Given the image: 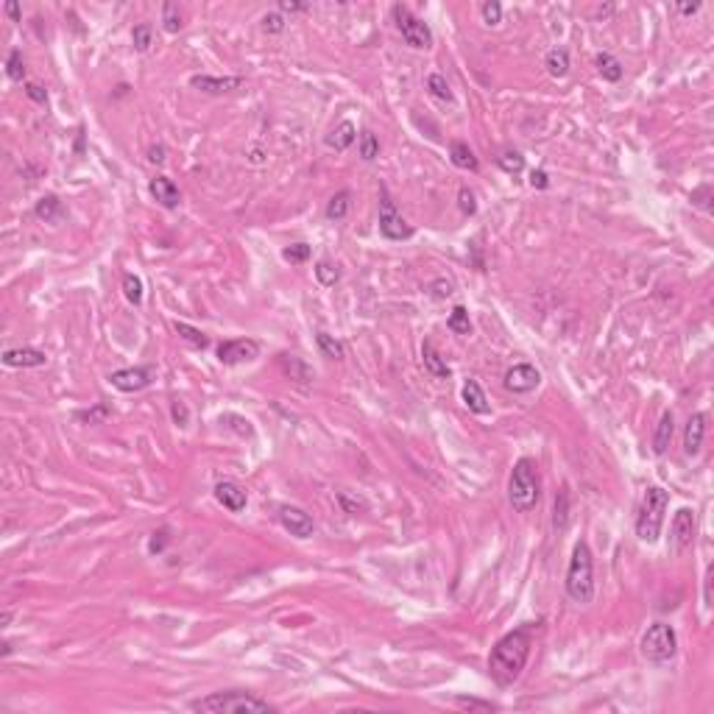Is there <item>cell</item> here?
Masks as SVG:
<instances>
[{
  "mask_svg": "<svg viewBox=\"0 0 714 714\" xmlns=\"http://www.w3.org/2000/svg\"><path fill=\"white\" fill-rule=\"evenodd\" d=\"M667 505H669V494L664 488L650 486L645 491L642 508H639V516H636V536H639V541H645V544H656L658 541L661 527H664Z\"/></svg>",
  "mask_w": 714,
  "mask_h": 714,
  "instance_id": "5b68a950",
  "label": "cell"
},
{
  "mask_svg": "<svg viewBox=\"0 0 714 714\" xmlns=\"http://www.w3.org/2000/svg\"><path fill=\"white\" fill-rule=\"evenodd\" d=\"M282 368H285V374L290 377V380H296L299 385H307L316 377L313 368L302 357H296V355H282Z\"/></svg>",
  "mask_w": 714,
  "mask_h": 714,
  "instance_id": "cb8c5ba5",
  "label": "cell"
},
{
  "mask_svg": "<svg viewBox=\"0 0 714 714\" xmlns=\"http://www.w3.org/2000/svg\"><path fill=\"white\" fill-rule=\"evenodd\" d=\"M279 12H287V14L307 12V3H296V0H279Z\"/></svg>",
  "mask_w": 714,
  "mask_h": 714,
  "instance_id": "11a10c76",
  "label": "cell"
},
{
  "mask_svg": "<svg viewBox=\"0 0 714 714\" xmlns=\"http://www.w3.org/2000/svg\"><path fill=\"white\" fill-rule=\"evenodd\" d=\"M692 204L700 206L703 213H711V185H700L698 190H692Z\"/></svg>",
  "mask_w": 714,
  "mask_h": 714,
  "instance_id": "bcb514c9",
  "label": "cell"
},
{
  "mask_svg": "<svg viewBox=\"0 0 714 714\" xmlns=\"http://www.w3.org/2000/svg\"><path fill=\"white\" fill-rule=\"evenodd\" d=\"M190 87L198 90V93H206V95H226V93H235L243 87V78L240 75H190Z\"/></svg>",
  "mask_w": 714,
  "mask_h": 714,
  "instance_id": "4fadbf2b",
  "label": "cell"
},
{
  "mask_svg": "<svg viewBox=\"0 0 714 714\" xmlns=\"http://www.w3.org/2000/svg\"><path fill=\"white\" fill-rule=\"evenodd\" d=\"M6 75L12 78V81H23V75H25V62H23V51H9V56H6Z\"/></svg>",
  "mask_w": 714,
  "mask_h": 714,
  "instance_id": "60d3db41",
  "label": "cell"
},
{
  "mask_svg": "<svg viewBox=\"0 0 714 714\" xmlns=\"http://www.w3.org/2000/svg\"><path fill=\"white\" fill-rule=\"evenodd\" d=\"M357 151H360V159L363 162H374L377 156H380V140H377V134L374 132H360V137H357Z\"/></svg>",
  "mask_w": 714,
  "mask_h": 714,
  "instance_id": "d6a6232c",
  "label": "cell"
},
{
  "mask_svg": "<svg viewBox=\"0 0 714 714\" xmlns=\"http://www.w3.org/2000/svg\"><path fill=\"white\" fill-rule=\"evenodd\" d=\"M695 541V511L678 508L673 519V553H684Z\"/></svg>",
  "mask_w": 714,
  "mask_h": 714,
  "instance_id": "5bb4252c",
  "label": "cell"
},
{
  "mask_svg": "<svg viewBox=\"0 0 714 714\" xmlns=\"http://www.w3.org/2000/svg\"><path fill=\"white\" fill-rule=\"evenodd\" d=\"M12 656V642H3V658Z\"/></svg>",
  "mask_w": 714,
  "mask_h": 714,
  "instance_id": "be15d7a7",
  "label": "cell"
},
{
  "mask_svg": "<svg viewBox=\"0 0 714 714\" xmlns=\"http://www.w3.org/2000/svg\"><path fill=\"white\" fill-rule=\"evenodd\" d=\"M148 162H151V165H165V162H167V148H165L162 143H154V145L148 148Z\"/></svg>",
  "mask_w": 714,
  "mask_h": 714,
  "instance_id": "816d5d0a",
  "label": "cell"
},
{
  "mask_svg": "<svg viewBox=\"0 0 714 714\" xmlns=\"http://www.w3.org/2000/svg\"><path fill=\"white\" fill-rule=\"evenodd\" d=\"M567 525H569V491H567V488H561V491H558V497H556L553 527H556L558 533H564V530H567Z\"/></svg>",
  "mask_w": 714,
  "mask_h": 714,
  "instance_id": "4dcf8cb0",
  "label": "cell"
},
{
  "mask_svg": "<svg viewBox=\"0 0 714 714\" xmlns=\"http://www.w3.org/2000/svg\"><path fill=\"white\" fill-rule=\"evenodd\" d=\"M380 235L385 240H410L413 237V226L399 215L396 204L391 201V195L385 190L380 198Z\"/></svg>",
  "mask_w": 714,
  "mask_h": 714,
  "instance_id": "ba28073f",
  "label": "cell"
},
{
  "mask_svg": "<svg viewBox=\"0 0 714 714\" xmlns=\"http://www.w3.org/2000/svg\"><path fill=\"white\" fill-rule=\"evenodd\" d=\"M530 187H533V190H547V187H550L547 171H533V174H530Z\"/></svg>",
  "mask_w": 714,
  "mask_h": 714,
  "instance_id": "db71d44e",
  "label": "cell"
},
{
  "mask_svg": "<svg viewBox=\"0 0 714 714\" xmlns=\"http://www.w3.org/2000/svg\"><path fill=\"white\" fill-rule=\"evenodd\" d=\"M595 64H597V73H600L606 81H611V84H617V81L622 78V73H625L622 62H619L614 53H597Z\"/></svg>",
  "mask_w": 714,
  "mask_h": 714,
  "instance_id": "f1b7e54d",
  "label": "cell"
},
{
  "mask_svg": "<svg viewBox=\"0 0 714 714\" xmlns=\"http://www.w3.org/2000/svg\"><path fill=\"white\" fill-rule=\"evenodd\" d=\"M673 436H676V416L673 410H664L658 425H656V436H653V452L656 455H664L667 447L673 444Z\"/></svg>",
  "mask_w": 714,
  "mask_h": 714,
  "instance_id": "ffe728a7",
  "label": "cell"
},
{
  "mask_svg": "<svg viewBox=\"0 0 714 714\" xmlns=\"http://www.w3.org/2000/svg\"><path fill=\"white\" fill-rule=\"evenodd\" d=\"M260 357V344L254 338H232L218 344V360L224 366H240Z\"/></svg>",
  "mask_w": 714,
  "mask_h": 714,
  "instance_id": "9c48e42d",
  "label": "cell"
},
{
  "mask_svg": "<svg viewBox=\"0 0 714 714\" xmlns=\"http://www.w3.org/2000/svg\"><path fill=\"white\" fill-rule=\"evenodd\" d=\"M497 165H499L508 176H519V174L525 171V156H522L519 151H502V154L497 156Z\"/></svg>",
  "mask_w": 714,
  "mask_h": 714,
  "instance_id": "d590c367",
  "label": "cell"
},
{
  "mask_svg": "<svg viewBox=\"0 0 714 714\" xmlns=\"http://www.w3.org/2000/svg\"><path fill=\"white\" fill-rule=\"evenodd\" d=\"M355 140H357V129H355V123H352V120L338 123V126H335V129L324 137L326 148H332V151H346Z\"/></svg>",
  "mask_w": 714,
  "mask_h": 714,
  "instance_id": "44dd1931",
  "label": "cell"
},
{
  "mask_svg": "<svg viewBox=\"0 0 714 714\" xmlns=\"http://www.w3.org/2000/svg\"><path fill=\"white\" fill-rule=\"evenodd\" d=\"M544 67H547V73H550L553 78H564V75L569 73V51H567V48H553V51H547V56H544Z\"/></svg>",
  "mask_w": 714,
  "mask_h": 714,
  "instance_id": "4316f807",
  "label": "cell"
},
{
  "mask_svg": "<svg viewBox=\"0 0 714 714\" xmlns=\"http://www.w3.org/2000/svg\"><path fill=\"white\" fill-rule=\"evenodd\" d=\"M502 385H505V391H511V394H530L541 385V371L530 363H516L505 371Z\"/></svg>",
  "mask_w": 714,
  "mask_h": 714,
  "instance_id": "30bf717a",
  "label": "cell"
},
{
  "mask_svg": "<svg viewBox=\"0 0 714 714\" xmlns=\"http://www.w3.org/2000/svg\"><path fill=\"white\" fill-rule=\"evenodd\" d=\"M678 12H681L684 17H692V14H698V12H700V3H692V6H678Z\"/></svg>",
  "mask_w": 714,
  "mask_h": 714,
  "instance_id": "91938a15",
  "label": "cell"
},
{
  "mask_svg": "<svg viewBox=\"0 0 714 714\" xmlns=\"http://www.w3.org/2000/svg\"><path fill=\"white\" fill-rule=\"evenodd\" d=\"M279 522L290 536H296V538H310L316 533L313 516L299 505H279Z\"/></svg>",
  "mask_w": 714,
  "mask_h": 714,
  "instance_id": "7c38bea8",
  "label": "cell"
},
{
  "mask_svg": "<svg viewBox=\"0 0 714 714\" xmlns=\"http://www.w3.org/2000/svg\"><path fill=\"white\" fill-rule=\"evenodd\" d=\"M564 586H567V595H569L572 603L586 606L595 597V564H592L589 544H586L583 538L575 541V547H572V558H569V567H567Z\"/></svg>",
  "mask_w": 714,
  "mask_h": 714,
  "instance_id": "3957f363",
  "label": "cell"
},
{
  "mask_svg": "<svg viewBox=\"0 0 714 714\" xmlns=\"http://www.w3.org/2000/svg\"><path fill=\"white\" fill-rule=\"evenodd\" d=\"M12 617H14L12 611H3V614H0V628H9V625H12Z\"/></svg>",
  "mask_w": 714,
  "mask_h": 714,
  "instance_id": "94428289",
  "label": "cell"
},
{
  "mask_svg": "<svg viewBox=\"0 0 714 714\" xmlns=\"http://www.w3.org/2000/svg\"><path fill=\"white\" fill-rule=\"evenodd\" d=\"M447 326L455 332V335H472V321H469V310L464 305H457L449 318H447Z\"/></svg>",
  "mask_w": 714,
  "mask_h": 714,
  "instance_id": "e575fe53",
  "label": "cell"
},
{
  "mask_svg": "<svg viewBox=\"0 0 714 714\" xmlns=\"http://www.w3.org/2000/svg\"><path fill=\"white\" fill-rule=\"evenodd\" d=\"M455 706L457 709H469V711H494L497 706L491 703V700H477V698H455Z\"/></svg>",
  "mask_w": 714,
  "mask_h": 714,
  "instance_id": "b9f144b4",
  "label": "cell"
},
{
  "mask_svg": "<svg viewBox=\"0 0 714 714\" xmlns=\"http://www.w3.org/2000/svg\"><path fill=\"white\" fill-rule=\"evenodd\" d=\"M174 329H176V335L185 341V344H190L193 349H206L209 346V338L201 332V329H195V326H190V324H185V321H176L174 324Z\"/></svg>",
  "mask_w": 714,
  "mask_h": 714,
  "instance_id": "f546056e",
  "label": "cell"
},
{
  "mask_svg": "<svg viewBox=\"0 0 714 714\" xmlns=\"http://www.w3.org/2000/svg\"><path fill=\"white\" fill-rule=\"evenodd\" d=\"M338 502H341V508H344L346 514H357V511L366 508V502H363V499H352L346 491H338Z\"/></svg>",
  "mask_w": 714,
  "mask_h": 714,
  "instance_id": "c3c4849f",
  "label": "cell"
},
{
  "mask_svg": "<svg viewBox=\"0 0 714 714\" xmlns=\"http://www.w3.org/2000/svg\"><path fill=\"white\" fill-rule=\"evenodd\" d=\"M711 580H714V569L709 567L706 580H703V606H706V608H711Z\"/></svg>",
  "mask_w": 714,
  "mask_h": 714,
  "instance_id": "9f6ffc18",
  "label": "cell"
},
{
  "mask_svg": "<svg viewBox=\"0 0 714 714\" xmlns=\"http://www.w3.org/2000/svg\"><path fill=\"white\" fill-rule=\"evenodd\" d=\"M3 12H6L12 20H20V6H17V3H6V6H3Z\"/></svg>",
  "mask_w": 714,
  "mask_h": 714,
  "instance_id": "680465c9",
  "label": "cell"
},
{
  "mask_svg": "<svg viewBox=\"0 0 714 714\" xmlns=\"http://www.w3.org/2000/svg\"><path fill=\"white\" fill-rule=\"evenodd\" d=\"M310 254H313V248L307 246V243H293V246H285L282 248V257L287 260V263H307L310 260Z\"/></svg>",
  "mask_w": 714,
  "mask_h": 714,
  "instance_id": "ab89813d",
  "label": "cell"
},
{
  "mask_svg": "<svg viewBox=\"0 0 714 714\" xmlns=\"http://www.w3.org/2000/svg\"><path fill=\"white\" fill-rule=\"evenodd\" d=\"M132 42H134V48H137L140 53L151 51V45H154V28H151L148 23L134 25V31H132Z\"/></svg>",
  "mask_w": 714,
  "mask_h": 714,
  "instance_id": "74e56055",
  "label": "cell"
},
{
  "mask_svg": "<svg viewBox=\"0 0 714 714\" xmlns=\"http://www.w3.org/2000/svg\"><path fill=\"white\" fill-rule=\"evenodd\" d=\"M148 193L154 195V201L159 204V206H165V209H176L179 204H182V193H179V187L167 179V176H154L151 182H148Z\"/></svg>",
  "mask_w": 714,
  "mask_h": 714,
  "instance_id": "e0dca14e",
  "label": "cell"
},
{
  "mask_svg": "<svg viewBox=\"0 0 714 714\" xmlns=\"http://www.w3.org/2000/svg\"><path fill=\"white\" fill-rule=\"evenodd\" d=\"M316 344H318V352H321L326 360H344V357H346L344 344L335 338V335H329V332H316Z\"/></svg>",
  "mask_w": 714,
  "mask_h": 714,
  "instance_id": "83f0119b",
  "label": "cell"
},
{
  "mask_svg": "<svg viewBox=\"0 0 714 714\" xmlns=\"http://www.w3.org/2000/svg\"><path fill=\"white\" fill-rule=\"evenodd\" d=\"M394 20H396V31L402 34L405 45H410L413 51H427L433 48V31L425 20H418L416 14H410L405 6H394Z\"/></svg>",
  "mask_w": 714,
  "mask_h": 714,
  "instance_id": "52a82bcc",
  "label": "cell"
},
{
  "mask_svg": "<svg viewBox=\"0 0 714 714\" xmlns=\"http://www.w3.org/2000/svg\"><path fill=\"white\" fill-rule=\"evenodd\" d=\"M706 438V413H692L687 430H684V452L687 455H698Z\"/></svg>",
  "mask_w": 714,
  "mask_h": 714,
  "instance_id": "ac0fdd59",
  "label": "cell"
},
{
  "mask_svg": "<svg viewBox=\"0 0 714 714\" xmlns=\"http://www.w3.org/2000/svg\"><path fill=\"white\" fill-rule=\"evenodd\" d=\"M109 413H112V410H109L106 405H98V407H93V410L75 413V418H78V422H90V425H98V422H104V418H106Z\"/></svg>",
  "mask_w": 714,
  "mask_h": 714,
  "instance_id": "7dc6e473",
  "label": "cell"
},
{
  "mask_svg": "<svg viewBox=\"0 0 714 714\" xmlns=\"http://www.w3.org/2000/svg\"><path fill=\"white\" fill-rule=\"evenodd\" d=\"M260 28H263L265 34H282V31H285V17H282L279 12L263 14V20H260Z\"/></svg>",
  "mask_w": 714,
  "mask_h": 714,
  "instance_id": "7bdbcfd3",
  "label": "cell"
},
{
  "mask_svg": "<svg viewBox=\"0 0 714 714\" xmlns=\"http://www.w3.org/2000/svg\"><path fill=\"white\" fill-rule=\"evenodd\" d=\"M263 159H265V156H263V151H260V148H254V151H251V162H254V165H260Z\"/></svg>",
  "mask_w": 714,
  "mask_h": 714,
  "instance_id": "6125c7cd",
  "label": "cell"
},
{
  "mask_svg": "<svg viewBox=\"0 0 714 714\" xmlns=\"http://www.w3.org/2000/svg\"><path fill=\"white\" fill-rule=\"evenodd\" d=\"M215 499L221 502V505H224L229 514H240V511H246V505H248L246 488H243L240 483H235V480H221V483H215Z\"/></svg>",
  "mask_w": 714,
  "mask_h": 714,
  "instance_id": "9a60e30c",
  "label": "cell"
},
{
  "mask_svg": "<svg viewBox=\"0 0 714 714\" xmlns=\"http://www.w3.org/2000/svg\"><path fill=\"white\" fill-rule=\"evenodd\" d=\"M193 711H204V714H265V711H276L274 703H268L265 698L254 695V692H240V689H229V692H213L206 698H198L190 703Z\"/></svg>",
  "mask_w": 714,
  "mask_h": 714,
  "instance_id": "7a4b0ae2",
  "label": "cell"
},
{
  "mask_svg": "<svg viewBox=\"0 0 714 714\" xmlns=\"http://www.w3.org/2000/svg\"><path fill=\"white\" fill-rule=\"evenodd\" d=\"M457 206H460V213H464V215H475V213H477V201H475V193H472L469 187H460V193H457Z\"/></svg>",
  "mask_w": 714,
  "mask_h": 714,
  "instance_id": "ee69618b",
  "label": "cell"
},
{
  "mask_svg": "<svg viewBox=\"0 0 714 714\" xmlns=\"http://www.w3.org/2000/svg\"><path fill=\"white\" fill-rule=\"evenodd\" d=\"M480 14H483V23H486V25H499V20H502V6L497 3V0H488V3L480 6Z\"/></svg>",
  "mask_w": 714,
  "mask_h": 714,
  "instance_id": "f6af8a7d",
  "label": "cell"
},
{
  "mask_svg": "<svg viewBox=\"0 0 714 714\" xmlns=\"http://www.w3.org/2000/svg\"><path fill=\"white\" fill-rule=\"evenodd\" d=\"M427 90H430V95L438 98L441 104H452V101H455L449 84H447V78H444L441 73H430V75H427Z\"/></svg>",
  "mask_w": 714,
  "mask_h": 714,
  "instance_id": "836d02e7",
  "label": "cell"
},
{
  "mask_svg": "<svg viewBox=\"0 0 714 714\" xmlns=\"http://www.w3.org/2000/svg\"><path fill=\"white\" fill-rule=\"evenodd\" d=\"M316 279H318L324 287H332L335 282L341 279V271L335 268L329 260H318V263H316Z\"/></svg>",
  "mask_w": 714,
  "mask_h": 714,
  "instance_id": "f35d334b",
  "label": "cell"
},
{
  "mask_svg": "<svg viewBox=\"0 0 714 714\" xmlns=\"http://www.w3.org/2000/svg\"><path fill=\"white\" fill-rule=\"evenodd\" d=\"M422 363H425V371L433 374V377H438V380H447V377L452 374L449 366H447V360L441 357V352L436 349L433 341H425V344H422Z\"/></svg>",
  "mask_w": 714,
  "mask_h": 714,
  "instance_id": "7402d4cb",
  "label": "cell"
},
{
  "mask_svg": "<svg viewBox=\"0 0 714 714\" xmlns=\"http://www.w3.org/2000/svg\"><path fill=\"white\" fill-rule=\"evenodd\" d=\"M123 296L129 299V305L140 307L143 305V279L134 274H123Z\"/></svg>",
  "mask_w": 714,
  "mask_h": 714,
  "instance_id": "8d00e7d4",
  "label": "cell"
},
{
  "mask_svg": "<svg viewBox=\"0 0 714 714\" xmlns=\"http://www.w3.org/2000/svg\"><path fill=\"white\" fill-rule=\"evenodd\" d=\"M34 213H36L39 221L56 224V221L64 218V204H62L56 195H42V198L36 201V206H34Z\"/></svg>",
  "mask_w": 714,
  "mask_h": 714,
  "instance_id": "603a6c76",
  "label": "cell"
},
{
  "mask_svg": "<svg viewBox=\"0 0 714 714\" xmlns=\"http://www.w3.org/2000/svg\"><path fill=\"white\" fill-rule=\"evenodd\" d=\"M349 209H352V193L349 190H338L326 201L324 215H326V221H344L349 215Z\"/></svg>",
  "mask_w": 714,
  "mask_h": 714,
  "instance_id": "d4e9b609",
  "label": "cell"
},
{
  "mask_svg": "<svg viewBox=\"0 0 714 714\" xmlns=\"http://www.w3.org/2000/svg\"><path fill=\"white\" fill-rule=\"evenodd\" d=\"M25 95H28V98H31V101H36V104H42V106H45V104H48V93H45V90H42V87H39V84H34V81H31V84H25Z\"/></svg>",
  "mask_w": 714,
  "mask_h": 714,
  "instance_id": "f5cc1de1",
  "label": "cell"
},
{
  "mask_svg": "<svg viewBox=\"0 0 714 714\" xmlns=\"http://www.w3.org/2000/svg\"><path fill=\"white\" fill-rule=\"evenodd\" d=\"M162 28L167 34H179L185 28V17H182L179 3H165L162 6Z\"/></svg>",
  "mask_w": 714,
  "mask_h": 714,
  "instance_id": "1f68e13d",
  "label": "cell"
},
{
  "mask_svg": "<svg viewBox=\"0 0 714 714\" xmlns=\"http://www.w3.org/2000/svg\"><path fill=\"white\" fill-rule=\"evenodd\" d=\"M530 647H533V625H522L502 636L488 656V676L494 678V684L511 687L514 681H519Z\"/></svg>",
  "mask_w": 714,
  "mask_h": 714,
  "instance_id": "6da1fadb",
  "label": "cell"
},
{
  "mask_svg": "<svg viewBox=\"0 0 714 714\" xmlns=\"http://www.w3.org/2000/svg\"><path fill=\"white\" fill-rule=\"evenodd\" d=\"M433 287H436V296H438V299H444V296H449V293H452V282H444V279L433 282Z\"/></svg>",
  "mask_w": 714,
  "mask_h": 714,
  "instance_id": "6f0895ef",
  "label": "cell"
},
{
  "mask_svg": "<svg viewBox=\"0 0 714 714\" xmlns=\"http://www.w3.org/2000/svg\"><path fill=\"white\" fill-rule=\"evenodd\" d=\"M642 656L650 661V664H667L673 661L676 653H678V636H676V628L667 625V622H653L645 636H642V645H639Z\"/></svg>",
  "mask_w": 714,
  "mask_h": 714,
  "instance_id": "8992f818",
  "label": "cell"
},
{
  "mask_svg": "<svg viewBox=\"0 0 714 714\" xmlns=\"http://www.w3.org/2000/svg\"><path fill=\"white\" fill-rule=\"evenodd\" d=\"M171 416H174V422L179 425V427H187V418H190V413H187V405L185 402H174L171 405Z\"/></svg>",
  "mask_w": 714,
  "mask_h": 714,
  "instance_id": "f907efd6",
  "label": "cell"
},
{
  "mask_svg": "<svg viewBox=\"0 0 714 714\" xmlns=\"http://www.w3.org/2000/svg\"><path fill=\"white\" fill-rule=\"evenodd\" d=\"M460 399H464V405L472 413H477V416H488L491 413V405H488V399H486V394H483L477 380H466L464 383V388H460Z\"/></svg>",
  "mask_w": 714,
  "mask_h": 714,
  "instance_id": "d6986e66",
  "label": "cell"
},
{
  "mask_svg": "<svg viewBox=\"0 0 714 714\" xmlns=\"http://www.w3.org/2000/svg\"><path fill=\"white\" fill-rule=\"evenodd\" d=\"M0 360L9 368H39L48 363V355L34 346H20V349H6Z\"/></svg>",
  "mask_w": 714,
  "mask_h": 714,
  "instance_id": "2e32d148",
  "label": "cell"
},
{
  "mask_svg": "<svg viewBox=\"0 0 714 714\" xmlns=\"http://www.w3.org/2000/svg\"><path fill=\"white\" fill-rule=\"evenodd\" d=\"M154 380V368L151 366H134V368H120L109 374V383L123 391V394H137L143 388H148Z\"/></svg>",
  "mask_w": 714,
  "mask_h": 714,
  "instance_id": "8fae6325",
  "label": "cell"
},
{
  "mask_svg": "<svg viewBox=\"0 0 714 714\" xmlns=\"http://www.w3.org/2000/svg\"><path fill=\"white\" fill-rule=\"evenodd\" d=\"M167 533H171V530H167V527H162V530L151 533V541H148V553H162V550H165V544H167V538H171V536H167Z\"/></svg>",
  "mask_w": 714,
  "mask_h": 714,
  "instance_id": "681fc988",
  "label": "cell"
},
{
  "mask_svg": "<svg viewBox=\"0 0 714 714\" xmlns=\"http://www.w3.org/2000/svg\"><path fill=\"white\" fill-rule=\"evenodd\" d=\"M449 159H452L455 167H460V171H477V167H480L475 151H472L466 143H460V140L449 145Z\"/></svg>",
  "mask_w": 714,
  "mask_h": 714,
  "instance_id": "484cf974",
  "label": "cell"
},
{
  "mask_svg": "<svg viewBox=\"0 0 714 714\" xmlns=\"http://www.w3.org/2000/svg\"><path fill=\"white\" fill-rule=\"evenodd\" d=\"M538 497H541V483H538V469L530 457H519L514 469H511V477H508V499H511V508L516 514H527L538 505Z\"/></svg>",
  "mask_w": 714,
  "mask_h": 714,
  "instance_id": "277c9868",
  "label": "cell"
}]
</instances>
